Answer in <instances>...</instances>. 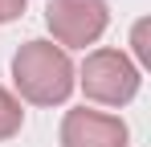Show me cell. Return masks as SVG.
Here are the masks:
<instances>
[{
    "instance_id": "cell-4",
    "label": "cell",
    "mask_w": 151,
    "mask_h": 147,
    "mask_svg": "<svg viewBox=\"0 0 151 147\" xmlns=\"http://www.w3.org/2000/svg\"><path fill=\"white\" fill-rule=\"evenodd\" d=\"M61 147H127V122L102 110H70L61 122Z\"/></svg>"
},
{
    "instance_id": "cell-2",
    "label": "cell",
    "mask_w": 151,
    "mask_h": 147,
    "mask_svg": "<svg viewBox=\"0 0 151 147\" xmlns=\"http://www.w3.org/2000/svg\"><path fill=\"white\" fill-rule=\"evenodd\" d=\"M82 90L94 102H106V106H127L131 98L139 94V70L131 66V57L119 53V49H94L86 61H82Z\"/></svg>"
},
{
    "instance_id": "cell-6",
    "label": "cell",
    "mask_w": 151,
    "mask_h": 147,
    "mask_svg": "<svg viewBox=\"0 0 151 147\" xmlns=\"http://www.w3.org/2000/svg\"><path fill=\"white\" fill-rule=\"evenodd\" d=\"M131 45H135V57L139 66H151V21H139L135 33H131Z\"/></svg>"
},
{
    "instance_id": "cell-1",
    "label": "cell",
    "mask_w": 151,
    "mask_h": 147,
    "mask_svg": "<svg viewBox=\"0 0 151 147\" xmlns=\"http://www.w3.org/2000/svg\"><path fill=\"white\" fill-rule=\"evenodd\" d=\"M12 82L33 106H57L74 94V66L53 41H25L12 57Z\"/></svg>"
},
{
    "instance_id": "cell-5",
    "label": "cell",
    "mask_w": 151,
    "mask_h": 147,
    "mask_svg": "<svg viewBox=\"0 0 151 147\" xmlns=\"http://www.w3.org/2000/svg\"><path fill=\"white\" fill-rule=\"evenodd\" d=\"M21 122H25L21 102H17V98H12L4 86H0V139H12V135L21 131Z\"/></svg>"
},
{
    "instance_id": "cell-3",
    "label": "cell",
    "mask_w": 151,
    "mask_h": 147,
    "mask_svg": "<svg viewBox=\"0 0 151 147\" xmlns=\"http://www.w3.org/2000/svg\"><path fill=\"white\" fill-rule=\"evenodd\" d=\"M45 21H49L53 37L61 45L86 49L106 33L110 8H106V0H49L45 4Z\"/></svg>"
},
{
    "instance_id": "cell-7",
    "label": "cell",
    "mask_w": 151,
    "mask_h": 147,
    "mask_svg": "<svg viewBox=\"0 0 151 147\" xmlns=\"http://www.w3.org/2000/svg\"><path fill=\"white\" fill-rule=\"evenodd\" d=\"M21 12H25V0H0V24L17 21Z\"/></svg>"
}]
</instances>
